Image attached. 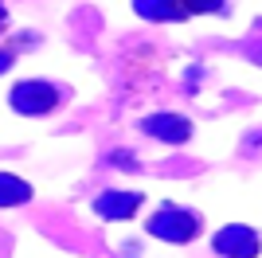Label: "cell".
Returning <instances> with one entry per match:
<instances>
[{
    "mask_svg": "<svg viewBox=\"0 0 262 258\" xmlns=\"http://www.w3.org/2000/svg\"><path fill=\"white\" fill-rule=\"evenodd\" d=\"M149 231H153L157 239H164V243H192L200 231V219L192 211H184V207H161V211L149 219Z\"/></svg>",
    "mask_w": 262,
    "mask_h": 258,
    "instance_id": "obj_1",
    "label": "cell"
},
{
    "mask_svg": "<svg viewBox=\"0 0 262 258\" xmlns=\"http://www.w3.org/2000/svg\"><path fill=\"white\" fill-rule=\"evenodd\" d=\"M12 106L20 110V114L39 118V114H51V110L59 106V90H55L51 82H16V90H12Z\"/></svg>",
    "mask_w": 262,
    "mask_h": 258,
    "instance_id": "obj_2",
    "label": "cell"
},
{
    "mask_svg": "<svg viewBox=\"0 0 262 258\" xmlns=\"http://www.w3.org/2000/svg\"><path fill=\"white\" fill-rule=\"evenodd\" d=\"M215 250L227 258H254L258 254V235L251 227H223L215 235Z\"/></svg>",
    "mask_w": 262,
    "mask_h": 258,
    "instance_id": "obj_3",
    "label": "cell"
},
{
    "mask_svg": "<svg viewBox=\"0 0 262 258\" xmlns=\"http://www.w3.org/2000/svg\"><path fill=\"white\" fill-rule=\"evenodd\" d=\"M145 133H153V137L168 141V145H180V141L192 137V125L184 118H176V114H157V118H145L141 121Z\"/></svg>",
    "mask_w": 262,
    "mask_h": 258,
    "instance_id": "obj_4",
    "label": "cell"
},
{
    "mask_svg": "<svg viewBox=\"0 0 262 258\" xmlns=\"http://www.w3.org/2000/svg\"><path fill=\"white\" fill-rule=\"evenodd\" d=\"M137 207H141V196L137 192H102L94 200V211L102 219H129Z\"/></svg>",
    "mask_w": 262,
    "mask_h": 258,
    "instance_id": "obj_5",
    "label": "cell"
},
{
    "mask_svg": "<svg viewBox=\"0 0 262 258\" xmlns=\"http://www.w3.org/2000/svg\"><path fill=\"white\" fill-rule=\"evenodd\" d=\"M24 200H32V184H24L12 172H0V207H16Z\"/></svg>",
    "mask_w": 262,
    "mask_h": 258,
    "instance_id": "obj_6",
    "label": "cell"
},
{
    "mask_svg": "<svg viewBox=\"0 0 262 258\" xmlns=\"http://www.w3.org/2000/svg\"><path fill=\"white\" fill-rule=\"evenodd\" d=\"M137 12L141 16H172V20L188 16V8H180V4H137Z\"/></svg>",
    "mask_w": 262,
    "mask_h": 258,
    "instance_id": "obj_7",
    "label": "cell"
},
{
    "mask_svg": "<svg viewBox=\"0 0 262 258\" xmlns=\"http://www.w3.org/2000/svg\"><path fill=\"white\" fill-rule=\"evenodd\" d=\"M12 67V55H0V71H8Z\"/></svg>",
    "mask_w": 262,
    "mask_h": 258,
    "instance_id": "obj_8",
    "label": "cell"
},
{
    "mask_svg": "<svg viewBox=\"0 0 262 258\" xmlns=\"http://www.w3.org/2000/svg\"><path fill=\"white\" fill-rule=\"evenodd\" d=\"M0 24H4V12H0Z\"/></svg>",
    "mask_w": 262,
    "mask_h": 258,
    "instance_id": "obj_9",
    "label": "cell"
}]
</instances>
